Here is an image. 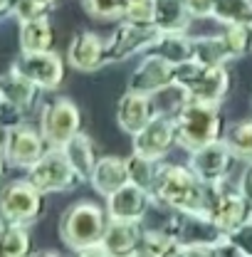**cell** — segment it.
Wrapping results in <instances>:
<instances>
[{
    "label": "cell",
    "mask_w": 252,
    "mask_h": 257,
    "mask_svg": "<svg viewBox=\"0 0 252 257\" xmlns=\"http://www.w3.org/2000/svg\"><path fill=\"white\" fill-rule=\"evenodd\" d=\"M173 121L178 146H183L186 151H195L205 144H213L225 134V114L220 101H200L183 96Z\"/></svg>",
    "instance_id": "6da1fadb"
},
{
    "label": "cell",
    "mask_w": 252,
    "mask_h": 257,
    "mask_svg": "<svg viewBox=\"0 0 252 257\" xmlns=\"http://www.w3.org/2000/svg\"><path fill=\"white\" fill-rule=\"evenodd\" d=\"M154 203L171 210H205L208 186L193 173L190 166L161 163L151 186Z\"/></svg>",
    "instance_id": "7a4b0ae2"
},
{
    "label": "cell",
    "mask_w": 252,
    "mask_h": 257,
    "mask_svg": "<svg viewBox=\"0 0 252 257\" xmlns=\"http://www.w3.org/2000/svg\"><path fill=\"white\" fill-rule=\"evenodd\" d=\"M106 225H109L106 208L92 200H77L60 218V237L69 250L79 252L104 237Z\"/></svg>",
    "instance_id": "3957f363"
},
{
    "label": "cell",
    "mask_w": 252,
    "mask_h": 257,
    "mask_svg": "<svg viewBox=\"0 0 252 257\" xmlns=\"http://www.w3.org/2000/svg\"><path fill=\"white\" fill-rule=\"evenodd\" d=\"M173 87L181 89L186 99L222 101L230 92V72L225 64L208 67L195 60H186L173 69Z\"/></svg>",
    "instance_id": "277c9868"
},
{
    "label": "cell",
    "mask_w": 252,
    "mask_h": 257,
    "mask_svg": "<svg viewBox=\"0 0 252 257\" xmlns=\"http://www.w3.org/2000/svg\"><path fill=\"white\" fill-rule=\"evenodd\" d=\"M28 181L37 191H42L45 195L50 193H64V191H72L79 181L77 171L72 168V163L67 159L62 146H50L42 159L37 163H32L28 168Z\"/></svg>",
    "instance_id": "5b68a950"
},
{
    "label": "cell",
    "mask_w": 252,
    "mask_h": 257,
    "mask_svg": "<svg viewBox=\"0 0 252 257\" xmlns=\"http://www.w3.org/2000/svg\"><path fill=\"white\" fill-rule=\"evenodd\" d=\"M0 213L10 223H37L45 213V193L37 191L28 178L10 181L0 188Z\"/></svg>",
    "instance_id": "8992f818"
},
{
    "label": "cell",
    "mask_w": 252,
    "mask_h": 257,
    "mask_svg": "<svg viewBox=\"0 0 252 257\" xmlns=\"http://www.w3.org/2000/svg\"><path fill=\"white\" fill-rule=\"evenodd\" d=\"M37 128L42 131V136L50 146H64L72 136H77L82 131V111L72 99L57 96L40 109V126Z\"/></svg>",
    "instance_id": "52a82bcc"
},
{
    "label": "cell",
    "mask_w": 252,
    "mask_h": 257,
    "mask_svg": "<svg viewBox=\"0 0 252 257\" xmlns=\"http://www.w3.org/2000/svg\"><path fill=\"white\" fill-rule=\"evenodd\" d=\"M158 35H161L158 28L151 23H134L121 18L111 37L106 40V64H121L131 60L134 55L149 50L156 42Z\"/></svg>",
    "instance_id": "ba28073f"
},
{
    "label": "cell",
    "mask_w": 252,
    "mask_h": 257,
    "mask_svg": "<svg viewBox=\"0 0 252 257\" xmlns=\"http://www.w3.org/2000/svg\"><path fill=\"white\" fill-rule=\"evenodd\" d=\"M163 230H168L181 245L215 247L225 237V232L208 218L205 210H173V215L166 220Z\"/></svg>",
    "instance_id": "9c48e42d"
},
{
    "label": "cell",
    "mask_w": 252,
    "mask_h": 257,
    "mask_svg": "<svg viewBox=\"0 0 252 257\" xmlns=\"http://www.w3.org/2000/svg\"><path fill=\"white\" fill-rule=\"evenodd\" d=\"M205 213L222 232H227V230L237 227L240 223H245L252 215V208L242 198V193L237 191V186L232 188L225 181V183H218V186H208Z\"/></svg>",
    "instance_id": "30bf717a"
},
{
    "label": "cell",
    "mask_w": 252,
    "mask_h": 257,
    "mask_svg": "<svg viewBox=\"0 0 252 257\" xmlns=\"http://www.w3.org/2000/svg\"><path fill=\"white\" fill-rule=\"evenodd\" d=\"M50 149V144L45 141L40 128L30 126V124H18L10 126L3 141V156L8 161V166L13 168H30L32 163L42 159V154Z\"/></svg>",
    "instance_id": "8fae6325"
},
{
    "label": "cell",
    "mask_w": 252,
    "mask_h": 257,
    "mask_svg": "<svg viewBox=\"0 0 252 257\" xmlns=\"http://www.w3.org/2000/svg\"><path fill=\"white\" fill-rule=\"evenodd\" d=\"M235 161L237 159L232 156L227 144L222 139H218L213 144H205V146L190 151L188 166L205 186H218V183H225L230 178V171H232Z\"/></svg>",
    "instance_id": "7c38bea8"
},
{
    "label": "cell",
    "mask_w": 252,
    "mask_h": 257,
    "mask_svg": "<svg viewBox=\"0 0 252 257\" xmlns=\"http://www.w3.org/2000/svg\"><path fill=\"white\" fill-rule=\"evenodd\" d=\"M131 139H134V151L136 154H144L149 159L163 161L173 151V146L178 144V139H176V121H173V116L154 114V119L141 131H136Z\"/></svg>",
    "instance_id": "4fadbf2b"
},
{
    "label": "cell",
    "mask_w": 252,
    "mask_h": 257,
    "mask_svg": "<svg viewBox=\"0 0 252 257\" xmlns=\"http://www.w3.org/2000/svg\"><path fill=\"white\" fill-rule=\"evenodd\" d=\"M13 64L25 77H30L40 89H57L64 82V60H62V55H57L55 50L20 52V57Z\"/></svg>",
    "instance_id": "5bb4252c"
},
{
    "label": "cell",
    "mask_w": 252,
    "mask_h": 257,
    "mask_svg": "<svg viewBox=\"0 0 252 257\" xmlns=\"http://www.w3.org/2000/svg\"><path fill=\"white\" fill-rule=\"evenodd\" d=\"M173 69L176 64L168 62L166 57L149 52L141 62L136 64V69L129 77V89L131 92H141V94H161L166 89L173 87Z\"/></svg>",
    "instance_id": "9a60e30c"
},
{
    "label": "cell",
    "mask_w": 252,
    "mask_h": 257,
    "mask_svg": "<svg viewBox=\"0 0 252 257\" xmlns=\"http://www.w3.org/2000/svg\"><path fill=\"white\" fill-rule=\"evenodd\" d=\"M154 203V195L151 191L136 186V183H126L119 191H114L106 198V213H109V220H136L141 223L149 213Z\"/></svg>",
    "instance_id": "2e32d148"
},
{
    "label": "cell",
    "mask_w": 252,
    "mask_h": 257,
    "mask_svg": "<svg viewBox=\"0 0 252 257\" xmlns=\"http://www.w3.org/2000/svg\"><path fill=\"white\" fill-rule=\"evenodd\" d=\"M67 64L77 72H96L106 64V40L92 30L77 32L67 47Z\"/></svg>",
    "instance_id": "e0dca14e"
},
{
    "label": "cell",
    "mask_w": 252,
    "mask_h": 257,
    "mask_svg": "<svg viewBox=\"0 0 252 257\" xmlns=\"http://www.w3.org/2000/svg\"><path fill=\"white\" fill-rule=\"evenodd\" d=\"M151 119H154L151 96L126 89V94H121L119 104H116V124L121 126V131L134 136L136 131H141L146 126Z\"/></svg>",
    "instance_id": "ac0fdd59"
},
{
    "label": "cell",
    "mask_w": 252,
    "mask_h": 257,
    "mask_svg": "<svg viewBox=\"0 0 252 257\" xmlns=\"http://www.w3.org/2000/svg\"><path fill=\"white\" fill-rule=\"evenodd\" d=\"M144 237V227L136 220H109L101 242L106 245L111 257H124V255H136L139 245Z\"/></svg>",
    "instance_id": "d6986e66"
},
{
    "label": "cell",
    "mask_w": 252,
    "mask_h": 257,
    "mask_svg": "<svg viewBox=\"0 0 252 257\" xmlns=\"http://www.w3.org/2000/svg\"><path fill=\"white\" fill-rule=\"evenodd\" d=\"M89 183L101 198H109L114 191L129 183V168L126 159L121 156H101L96 159V166L89 176Z\"/></svg>",
    "instance_id": "ffe728a7"
},
{
    "label": "cell",
    "mask_w": 252,
    "mask_h": 257,
    "mask_svg": "<svg viewBox=\"0 0 252 257\" xmlns=\"http://www.w3.org/2000/svg\"><path fill=\"white\" fill-rule=\"evenodd\" d=\"M40 92H42V89L32 82L30 77H25L15 64H13L8 72L0 74V96H5L8 101L18 104L23 111H30L32 106H35Z\"/></svg>",
    "instance_id": "44dd1931"
},
{
    "label": "cell",
    "mask_w": 252,
    "mask_h": 257,
    "mask_svg": "<svg viewBox=\"0 0 252 257\" xmlns=\"http://www.w3.org/2000/svg\"><path fill=\"white\" fill-rule=\"evenodd\" d=\"M190 20L188 0H154V25L158 32H186Z\"/></svg>",
    "instance_id": "7402d4cb"
},
{
    "label": "cell",
    "mask_w": 252,
    "mask_h": 257,
    "mask_svg": "<svg viewBox=\"0 0 252 257\" xmlns=\"http://www.w3.org/2000/svg\"><path fill=\"white\" fill-rule=\"evenodd\" d=\"M62 149H64V154H67V159H69V163H72V168L77 171L79 181L82 183H89V176H92V171H94V166H96V151H94L92 139L79 131L77 136H72L64 144Z\"/></svg>",
    "instance_id": "603a6c76"
},
{
    "label": "cell",
    "mask_w": 252,
    "mask_h": 257,
    "mask_svg": "<svg viewBox=\"0 0 252 257\" xmlns=\"http://www.w3.org/2000/svg\"><path fill=\"white\" fill-rule=\"evenodd\" d=\"M55 45V30L50 15L20 23V52H45Z\"/></svg>",
    "instance_id": "cb8c5ba5"
},
{
    "label": "cell",
    "mask_w": 252,
    "mask_h": 257,
    "mask_svg": "<svg viewBox=\"0 0 252 257\" xmlns=\"http://www.w3.org/2000/svg\"><path fill=\"white\" fill-rule=\"evenodd\" d=\"M193 60L200 64H227L232 57L230 52V45L225 40V35L218 32V35H198L193 37Z\"/></svg>",
    "instance_id": "d4e9b609"
},
{
    "label": "cell",
    "mask_w": 252,
    "mask_h": 257,
    "mask_svg": "<svg viewBox=\"0 0 252 257\" xmlns=\"http://www.w3.org/2000/svg\"><path fill=\"white\" fill-rule=\"evenodd\" d=\"M149 52L161 55L173 64H181L193 60V37H188L186 32H161L156 42L149 47Z\"/></svg>",
    "instance_id": "484cf974"
},
{
    "label": "cell",
    "mask_w": 252,
    "mask_h": 257,
    "mask_svg": "<svg viewBox=\"0 0 252 257\" xmlns=\"http://www.w3.org/2000/svg\"><path fill=\"white\" fill-rule=\"evenodd\" d=\"M178 252H181V242L163 227L144 230L141 245L136 250V255H146V257H173Z\"/></svg>",
    "instance_id": "4316f807"
},
{
    "label": "cell",
    "mask_w": 252,
    "mask_h": 257,
    "mask_svg": "<svg viewBox=\"0 0 252 257\" xmlns=\"http://www.w3.org/2000/svg\"><path fill=\"white\" fill-rule=\"evenodd\" d=\"M213 20L220 25H252V0H215Z\"/></svg>",
    "instance_id": "83f0119b"
},
{
    "label": "cell",
    "mask_w": 252,
    "mask_h": 257,
    "mask_svg": "<svg viewBox=\"0 0 252 257\" xmlns=\"http://www.w3.org/2000/svg\"><path fill=\"white\" fill-rule=\"evenodd\" d=\"M222 141L227 144V149L237 161H245V163L252 161V119H242L227 126L222 134Z\"/></svg>",
    "instance_id": "f1b7e54d"
},
{
    "label": "cell",
    "mask_w": 252,
    "mask_h": 257,
    "mask_svg": "<svg viewBox=\"0 0 252 257\" xmlns=\"http://www.w3.org/2000/svg\"><path fill=\"white\" fill-rule=\"evenodd\" d=\"M30 245L28 225L10 223L0 232V257H25L30 252Z\"/></svg>",
    "instance_id": "f546056e"
},
{
    "label": "cell",
    "mask_w": 252,
    "mask_h": 257,
    "mask_svg": "<svg viewBox=\"0 0 252 257\" xmlns=\"http://www.w3.org/2000/svg\"><path fill=\"white\" fill-rule=\"evenodd\" d=\"M158 166H161V161L149 159V156L136 154V151H131V156H126L129 181L136 183V186H141V188H146V191H151V186H154V181H156Z\"/></svg>",
    "instance_id": "4dcf8cb0"
},
{
    "label": "cell",
    "mask_w": 252,
    "mask_h": 257,
    "mask_svg": "<svg viewBox=\"0 0 252 257\" xmlns=\"http://www.w3.org/2000/svg\"><path fill=\"white\" fill-rule=\"evenodd\" d=\"M129 0H82L87 15L94 20H121Z\"/></svg>",
    "instance_id": "1f68e13d"
},
{
    "label": "cell",
    "mask_w": 252,
    "mask_h": 257,
    "mask_svg": "<svg viewBox=\"0 0 252 257\" xmlns=\"http://www.w3.org/2000/svg\"><path fill=\"white\" fill-rule=\"evenodd\" d=\"M52 5L55 3H50V0H15L10 13L18 18V23H25V20H35V18L50 15Z\"/></svg>",
    "instance_id": "d6a6232c"
},
{
    "label": "cell",
    "mask_w": 252,
    "mask_h": 257,
    "mask_svg": "<svg viewBox=\"0 0 252 257\" xmlns=\"http://www.w3.org/2000/svg\"><path fill=\"white\" fill-rule=\"evenodd\" d=\"M225 240L237 247L240 257H252V215L245 223L237 225V227L227 230V232H225Z\"/></svg>",
    "instance_id": "836d02e7"
},
{
    "label": "cell",
    "mask_w": 252,
    "mask_h": 257,
    "mask_svg": "<svg viewBox=\"0 0 252 257\" xmlns=\"http://www.w3.org/2000/svg\"><path fill=\"white\" fill-rule=\"evenodd\" d=\"M124 18L134 20V23H151L154 25V0H129Z\"/></svg>",
    "instance_id": "e575fe53"
},
{
    "label": "cell",
    "mask_w": 252,
    "mask_h": 257,
    "mask_svg": "<svg viewBox=\"0 0 252 257\" xmlns=\"http://www.w3.org/2000/svg\"><path fill=\"white\" fill-rule=\"evenodd\" d=\"M25 114H28V111H23L18 104H13V101H8L5 96H0V124L5 128L23 124V121H25Z\"/></svg>",
    "instance_id": "d590c367"
},
{
    "label": "cell",
    "mask_w": 252,
    "mask_h": 257,
    "mask_svg": "<svg viewBox=\"0 0 252 257\" xmlns=\"http://www.w3.org/2000/svg\"><path fill=\"white\" fill-rule=\"evenodd\" d=\"M237 191L242 193V198L250 203V208H252V161L245 163V168H242V173L237 178Z\"/></svg>",
    "instance_id": "8d00e7d4"
},
{
    "label": "cell",
    "mask_w": 252,
    "mask_h": 257,
    "mask_svg": "<svg viewBox=\"0 0 252 257\" xmlns=\"http://www.w3.org/2000/svg\"><path fill=\"white\" fill-rule=\"evenodd\" d=\"M213 3L215 0H188L193 18H213Z\"/></svg>",
    "instance_id": "74e56055"
},
{
    "label": "cell",
    "mask_w": 252,
    "mask_h": 257,
    "mask_svg": "<svg viewBox=\"0 0 252 257\" xmlns=\"http://www.w3.org/2000/svg\"><path fill=\"white\" fill-rule=\"evenodd\" d=\"M13 3H15V0H0V15H3V13H10V10H13Z\"/></svg>",
    "instance_id": "f35d334b"
},
{
    "label": "cell",
    "mask_w": 252,
    "mask_h": 257,
    "mask_svg": "<svg viewBox=\"0 0 252 257\" xmlns=\"http://www.w3.org/2000/svg\"><path fill=\"white\" fill-rule=\"evenodd\" d=\"M5 166H8V161L3 156V149H0V181H3V173H5Z\"/></svg>",
    "instance_id": "ab89813d"
},
{
    "label": "cell",
    "mask_w": 252,
    "mask_h": 257,
    "mask_svg": "<svg viewBox=\"0 0 252 257\" xmlns=\"http://www.w3.org/2000/svg\"><path fill=\"white\" fill-rule=\"evenodd\" d=\"M5 134H8V128L0 124V149H3V141H5Z\"/></svg>",
    "instance_id": "60d3db41"
},
{
    "label": "cell",
    "mask_w": 252,
    "mask_h": 257,
    "mask_svg": "<svg viewBox=\"0 0 252 257\" xmlns=\"http://www.w3.org/2000/svg\"><path fill=\"white\" fill-rule=\"evenodd\" d=\"M50 3H57V0H50Z\"/></svg>",
    "instance_id": "b9f144b4"
}]
</instances>
